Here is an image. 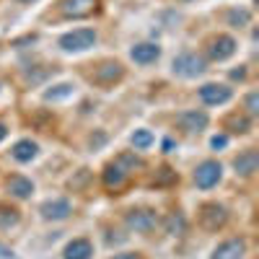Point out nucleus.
<instances>
[{
	"instance_id": "f257e3e1",
	"label": "nucleus",
	"mask_w": 259,
	"mask_h": 259,
	"mask_svg": "<svg viewBox=\"0 0 259 259\" xmlns=\"http://www.w3.org/2000/svg\"><path fill=\"white\" fill-rule=\"evenodd\" d=\"M96 45V31L94 29H75L70 34L60 36V47L65 52H85Z\"/></svg>"
},
{
	"instance_id": "f03ea898",
	"label": "nucleus",
	"mask_w": 259,
	"mask_h": 259,
	"mask_svg": "<svg viewBox=\"0 0 259 259\" xmlns=\"http://www.w3.org/2000/svg\"><path fill=\"white\" fill-rule=\"evenodd\" d=\"M205 70H207V65H205V60L197 52H182L174 60V73L182 75V78H197Z\"/></svg>"
},
{
	"instance_id": "7ed1b4c3",
	"label": "nucleus",
	"mask_w": 259,
	"mask_h": 259,
	"mask_svg": "<svg viewBox=\"0 0 259 259\" xmlns=\"http://www.w3.org/2000/svg\"><path fill=\"white\" fill-rule=\"evenodd\" d=\"M223 177V166L218 161H202L197 168H194V184L200 189H210L221 182Z\"/></svg>"
},
{
	"instance_id": "20e7f679",
	"label": "nucleus",
	"mask_w": 259,
	"mask_h": 259,
	"mask_svg": "<svg viewBox=\"0 0 259 259\" xmlns=\"http://www.w3.org/2000/svg\"><path fill=\"white\" fill-rule=\"evenodd\" d=\"M127 228H133L138 233H148V231H153L158 218H156V212L153 210H130L127 212V218H124Z\"/></svg>"
},
{
	"instance_id": "39448f33",
	"label": "nucleus",
	"mask_w": 259,
	"mask_h": 259,
	"mask_svg": "<svg viewBox=\"0 0 259 259\" xmlns=\"http://www.w3.org/2000/svg\"><path fill=\"white\" fill-rule=\"evenodd\" d=\"M96 6H99V0H62L60 11L68 18H85L96 11Z\"/></svg>"
},
{
	"instance_id": "423d86ee",
	"label": "nucleus",
	"mask_w": 259,
	"mask_h": 259,
	"mask_svg": "<svg viewBox=\"0 0 259 259\" xmlns=\"http://www.w3.org/2000/svg\"><path fill=\"white\" fill-rule=\"evenodd\" d=\"M236 52V39L233 36H228V34H221V36H215L210 45H207V55H210V60H228L231 55Z\"/></svg>"
},
{
	"instance_id": "0eeeda50",
	"label": "nucleus",
	"mask_w": 259,
	"mask_h": 259,
	"mask_svg": "<svg viewBox=\"0 0 259 259\" xmlns=\"http://www.w3.org/2000/svg\"><path fill=\"white\" fill-rule=\"evenodd\" d=\"M231 96H233V91L228 89V85H221V83H205L200 89V99L210 106L226 104V101H231Z\"/></svg>"
},
{
	"instance_id": "6e6552de",
	"label": "nucleus",
	"mask_w": 259,
	"mask_h": 259,
	"mask_svg": "<svg viewBox=\"0 0 259 259\" xmlns=\"http://www.w3.org/2000/svg\"><path fill=\"white\" fill-rule=\"evenodd\" d=\"M202 226L207 228V231H215V228H221L226 221H228V212H226V207L223 205H218V202H210V205H205L202 207Z\"/></svg>"
},
{
	"instance_id": "1a4fd4ad",
	"label": "nucleus",
	"mask_w": 259,
	"mask_h": 259,
	"mask_svg": "<svg viewBox=\"0 0 259 259\" xmlns=\"http://www.w3.org/2000/svg\"><path fill=\"white\" fill-rule=\"evenodd\" d=\"M177 124L184 130V133H202V130L207 127V114H205V112H197V109L182 112V114L177 117Z\"/></svg>"
},
{
	"instance_id": "9d476101",
	"label": "nucleus",
	"mask_w": 259,
	"mask_h": 259,
	"mask_svg": "<svg viewBox=\"0 0 259 259\" xmlns=\"http://www.w3.org/2000/svg\"><path fill=\"white\" fill-rule=\"evenodd\" d=\"M39 212H41L45 221H65L73 212V207H70L68 200H50V202H45L39 207Z\"/></svg>"
},
{
	"instance_id": "9b49d317",
	"label": "nucleus",
	"mask_w": 259,
	"mask_h": 259,
	"mask_svg": "<svg viewBox=\"0 0 259 259\" xmlns=\"http://www.w3.org/2000/svg\"><path fill=\"white\" fill-rule=\"evenodd\" d=\"M244 251H246L244 239H231L212 251V259H244Z\"/></svg>"
},
{
	"instance_id": "f8f14e48",
	"label": "nucleus",
	"mask_w": 259,
	"mask_h": 259,
	"mask_svg": "<svg viewBox=\"0 0 259 259\" xmlns=\"http://www.w3.org/2000/svg\"><path fill=\"white\" fill-rule=\"evenodd\" d=\"M236 166V174H241V177H251L256 166H259V156H256V150L254 148H246L244 153H239V158L233 161Z\"/></svg>"
},
{
	"instance_id": "ddd939ff",
	"label": "nucleus",
	"mask_w": 259,
	"mask_h": 259,
	"mask_svg": "<svg viewBox=\"0 0 259 259\" xmlns=\"http://www.w3.org/2000/svg\"><path fill=\"white\" fill-rule=\"evenodd\" d=\"M130 57H133L138 65H150V62H156L161 57V47H156V45H135L133 50H130Z\"/></svg>"
},
{
	"instance_id": "4468645a",
	"label": "nucleus",
	"mask_w": 259,
	"mask_h": 259,
	"mask_svg": "<svg viewBox=\"0 0 259 259\" xmlns=\"http://www.w3.org/2000/svg\"><path fill=\"white\" fill-rule=\"evenodd\" d=\"M91 254H94V246H91L89 239H75L62 251L65 259H91Z\"/></svg>"
},
{
	"instance_id": "2eb2a0df",
	"label": "nucleus",
	"mask_w": 259,
	"mask_h": 259,
	"mask_svg": "<svg viewBox=\"0 0 259 259\" xmlns=\"http://www.w3.org/2000/svg\"><path fill=\"white\" fill-rule=\"evenodd\" d=\"M122 73H124V70H122V65H119V62H104L101 68L94 73V80L106 85V83H114V80H119V78H122Z\"/></svg>"
},
{
	"instance_id": "dca6fc26",
	"label": "nucleus",
	"mask_w": 259,
	"mask_h": 259,
	"mask_svg": "<svg viewBox=\"0 0 259 259\" xmlns=\"http://www.w3.org/2000/svg\"><path fill=\"white\" fill-rule=\"evenodd\" d=\"M8 192L13 194V197H18V200H26V197H31L34 184L26 177H11L8 179Z\"/></svg>"
},
{
	"instance_id": "f3484780",
	"label": "nucleus",
	"mask_w": 259,
	"mask_h": 259,
	"mask_svg": "<svg viewBox=\"0 0 259 259\" xmlns=\"http://www.w3.org/2000/svg\"><path fill=\"white\" fill-rule=\"evenodd\" d=\"M36 150H39V145H36L34 140H18V143L13 145V150H11V156H13L16 161H21V163H26V161H31V158L36 156Z\"/></svg>"
},
{
	"instance_id": "a211bd4d",
	"label": "nucleus",
	"mask_w": 259,
	"mask_h": 259,
	"mask_svg": "<svg viewBox=\"0 0 259 259\" xmlns=\"http://www.w3.org/2000/svg\"><path fill=\"white\" fill-rule=\"evenodd\" d=\"M73 91H75V85H73V83H60V85H55V89L45 91V99H47V101L68 99V96H73Z\"/></svg>"
},
{
	"instance_id": "6ab92c4d",
	"label": "nucleus",
	"mask_w": 259,
	"mask_h": 259,
	"mask_svg": "<svg viewBox=\"0 0 259 259\" xmlns=\"http://www.w3.org/2000/svg\"><path fill=\"white\" fill-rule=\"evenodd\" d=\"M130 140H133V145H135L138 150H145V148L153 145V133H150V130H135Z\"/></svg>"
},
{
	"instance_id": "aec40b11",
	"label": "nucleus",
	"mask_w": 259,
	"mask_h": 259,
	"mask_svg": "<svg viewBox=\"0 0 259 259\" xmlns=\"http://www.w3.org/2000/svg\"><path fill=\"white\" fill-rule=\"evenodd\" d=\"M249 21H251V13H249V11H244V8H241V11H231V13H228V24H231V26L244 29V26L249 24Z\"/></svg>"
},
{
	"instance_id": "412c9836",
	"label": "nucleus",
	"mask_w": 259,
	"mask_h": 259,
	"mask_svg": "<svg viewBox=\"0 0 259 259\" xmlns=\"http://www.w3.org/2000/svg\"><path fill=\"white\" fill-rule=\"evenodd\" d=\"M18 223V210H8V207H0V228H11Z\"/></svg>"
},
{
	"instance_id": "4be33fe9",
	"label": "nucleus",
	"mask_w": 259,
	"mask_h": 259,
	"mask_svg": "<svg viewBox=\"0 0 259 259\" xmlns=\"http://www.w3.org/2000/svg\"><path fill=\"white\" fill-rule=\"evenodd\" d=\"M228 127L233 130V133H249L251 122H249V117H231L228 119Z\"/></svg>"
},
{
	"instance_id": "5701e85b",
	"label": "nucleus",
	"mask_w": 259,
	"mask_h": 259,
	"mask_svg": "<svg viewBox=\"0 0 259 259\" xmlns=\"http://www.w3.org/2000/svg\"><path fill=\"white\" fill-rule=\"evenodd\" d=\"M166 226H168V233H174V236H177V233L184 231V218L174 212V215H168V218H166Z\"/></svg>"
},
{
	"instance_id": "b1692460",
	"label": "nucleus",
	"mask_w": 259,
	"mask_h": 259,
	"mask_svg": "<svg viewBox=\"0 0 259 259\" xmlns=\"http://www.w3.org/2000/svg\"><path fill=\"white\" fill-rule=\"evenodd\" d=\"M246 112H249V114H256V112H259V96H256V94H249V96H246Z\"/></svg>"
},
{
	"instance_id": "393cba45",
	"label": "nucleus",
	"mask_w": 259,
	"mask_h": 259,
	"mask_svg": "<svg viewBox=\"0 0 259 259\" xmlns=\"http://www.w3.org/2000/svg\"><path fill=\"white\" fill-rule=\"evenodd\" d=\"M210 145H212L215 150H218V148H226V145H228V138H226V135H215Z\"/></svg>"
},
{
	"instance_id": "a878e982",
	"label": "nucleus",
	"mask_w": 259,
	"mask_h": 259,
	"mask_svg": "<svg viewBox=\"0 0 259 259\" xmlns=\"http://www.w3.org/2000/svg\"><path fill=\"white\" fill-rule=\"evenodd\" d=\"M112 259H143V256L135 254V251H124V254H114Z\"/></svg>"
},
{
	"instance_id": "bb28decb",
	"label": "nucleus",
	"mask_w": 259,
	"mask_h": 259,
	"mask_svg": "<svg viewBox=\"0 0 259 259\" xmlns=\"http://www.w3.org/2000/svg\"><path fill=\"white\" fill-rule=\"evenodd\" d=\"M244 75H246V70H244V68H241V70H233V73H231V78H239V80H241Z\"/></svg>"
},
{
	"instance_id": "cd10ccee",
	"label": "nucleus",
	"mask_w": 259,
	"mask_h": 259,
	"mask_svg": "<svg viewBox=\"0 0 259 259\" xmlns=\"http://www.w3.org/2000/svg\"><path fill=\"white\" fill-rule=\"evenodd\" d=\"M163 148H166V153H171L174 150V140H163Z\"/></svg>"
},
{
	"instance_id": "c85d7f7f",
	"label": "nucleus",
	"mask_w": 259,
	"mask_h": 259,
	"mask_svg": "<svg viewBox=\"0 0 259 259\" xmlns=\"http://www.w3.org/2000/svg\"><path fill=\"white\" fill-rule=\"evenodd\" d=\"M0 256H13V251L6 249V246H0Z\"/></svg>"
},
{
	"instance_id": "c756f323",
	"label": "nucleus",
	"mask_w": 259,
	"mask_h": 259,
	"mask_svg": "<svg viewBox=\"0 0 259 259\" xmlns=\"http://www.w3.org/2000/svg\"><path fill=\"white\" fill-rule=\"evenodd\" d=\"M6 135H8V130H6V124H3V122H0V140H3Z\"/></svg>"
},
{
	"instance_id": "7c9ffc66",
	"label": "nucleus",
	"mask_w": 259,
	"mask_h": 259,
	"mask_svg": "<svg viewBox=\"0 0 259 259\" xmlns=\"http://www.w3.org/2000/svg\"><path fill=\"white\" fill-rule=\"evenodd\" d=\"M21 3H31V0H21Z\"/></svg>"
}]
</instances>
